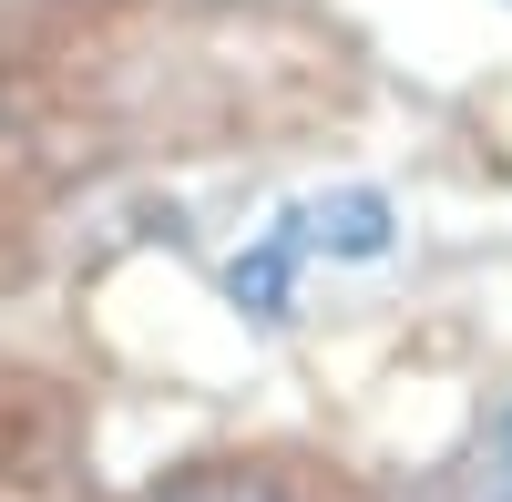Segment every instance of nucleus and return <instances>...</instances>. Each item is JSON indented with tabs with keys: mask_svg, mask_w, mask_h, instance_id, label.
I'll return each mask as SVG.
<instances>
[{
	"mask_svg": "<svg viewBox=\"0 0 512 502\" xmlns=\"http://www.w3.org/2000/svg\"><path fill=\"white\" fill-rule=\"evenodd\" d=\"M492 472H502V502H512V410H502V441H492Z\"/></svg>",
	"mask_w": 512,
	"mask_h": 502,
	"instance_id": "2",
	"label": "nucleus"
},
{
	"mask_svg": "<svg viewBox=\"0 0 512 502\" xmlns=\"http://www.w3.org/2000/svg\"><path fill=\"white\" fill-rule=\"evenodd\" d=\"M154 502H287L267 472H246V462H195V472H175Z\"/></svg>",
	"mask_w": 512,
	"mask_h": 502,
	"instance_id": "1",
	"label": "nucleus"
}]
</instances>
